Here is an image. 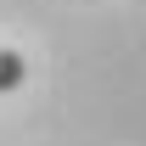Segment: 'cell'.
Listing matches in <instances>:
<instances>
[{
	"instance_id": "obj_1",
	"label": "cell",
	"mask_w": 146,
	"mask_h": 146,
	"mask_svg": "<svg viewBox=\"0 0 146 146\" xmlns=\"http://www.w3.org/2000/svg\"><path fill=\"white\" fill-rule=\"evenodd\" d=\"M23 73H28V68H23V56H17V51H0V90H17Z\"/></svg>"
}]
</instances>
